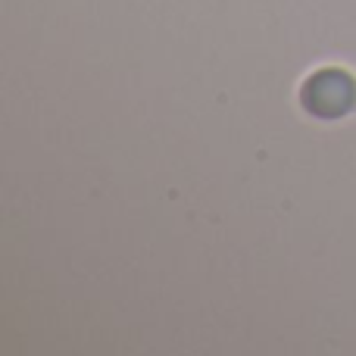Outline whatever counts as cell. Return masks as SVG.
<instances>
[{
	"label": "cell",
	"mask_w": 356,
	"mask_h": 356,
	"mask_svg": "<svg viewBox=\"0 0 356 356\" xmlns=\"http://www.w3.org/2000/svg\"><path fill=\"white\" fill-rule=\"evenodd\" d=\"M300 100L309 116L319 119L347 116L356 104V81L341 69H319V72H313L307 79Z\"/></svg>",
	"instance_id": "1"
}]
</instances>
